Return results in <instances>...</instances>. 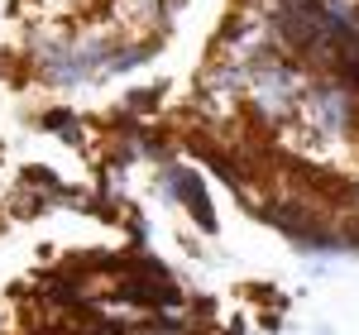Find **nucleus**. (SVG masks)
<instances>
[{"label":"nucleus","instance_id":"6","mask_svg":"<svg viewBox=\"0 0 359 335\" xmlns=\"http://www.w3.org/2000/svg\"><path fill=\"white\" fill-rule=\"evenodd\" d=\"M135 111H158V86H139V91L125 96V115H135Z\"/></svg>","mask_w":359,"mask_h":335},{"label":"nucleus","instance_id":"2","mask_svg":"<svg viewBox=\"0 0 359 335\" xmlns=\"http://www.w3.org/2000/svg\"><path fill=\"white\" fill-rule=\"evenodd\" d=\"M120 34H43L34 39V67L48 86H82L106 72Z\"/></svg>","mask_w":359,"mask_h":335},{"label":"nucleus","instance_id":"4","mask_svg":"<svg viewBox=\"0 0 359 335\" xmlns=\"http://www.w3.org/2000/svg\"><path fill=\"white\" fill-rule=\"evenodd\" d=\"M158 182H163V192L177 201V206H187L192 211V221L201 225V235H216V211H211V196H206V182L196 177L192 168L182 163H163L158 172Z\"/></svg>","mask_w":359,"mask_h":335},{"label":"nucleus","instance_id":"8","mask_svg":"<svg viewBox=\"0 0 359 335\" xmlns=\"http://www.w3.org/2000/svg\"><path fill=\"white\" fill-rule=\"evenodd\" d=\"M0 196H5V192H0Z\"/></svg>","mask_w":359,"mask_h":335},{"label":"nucleus","instance_id":"5","mask_svg":"<svg viewBox=\"0 0 359 335\" xmlns=\"http://www.w3.org/2000/svg\"><path fill=\"white\" fill-rule=\"evenodd\" d=\"M39 125H43V130H53L62 144H82L86 139V130L77 125V115H67V111H43V115H39Z\"/></svg>","mask_w":359,"mask_h":335},{"label":"nucleus","instance_id":"1","mask_svg":"<svg viewBox=\"0 0 359 335\" xmlns=\"http://www.w3.org/2000/svg\"><path fill=\"white\" fill-rule=\"evenodd\" d=\"M316 72H306L297 57L287 53H264L259 62H249V86H245V111L254 115V125L264 130H283L297 120V106H302L306 86H311Z\"/></svg>","mask_w":359,"mask_h":335},{"label":"nucleus","instance_id":"7","mask_svg":"<svg viewBox=\"0 0 359 335\" xmlns=\"http://www.w3.org/2000/svg\"><path fill=\"white\" fill-rule=\"evenodd\" d=\"M0 321H5V316H0Z\"/></svg>","mask_w":359,"mask_h":335},{"label":"nucleus","instance_id":"3","mask_svg":"<svg viewBox=\"0 0 359 335\" xmlns=\"http://www.w3.org/2000/svg\"><path fill=\"white\" fill-rule=\"evenodd\" d=\"M297 125L311 139L321 144H340L359 135V96L335 77H311L302 106H297Z\"/></svg>","mask_w":359,"mask_h":335}]
</instances>
